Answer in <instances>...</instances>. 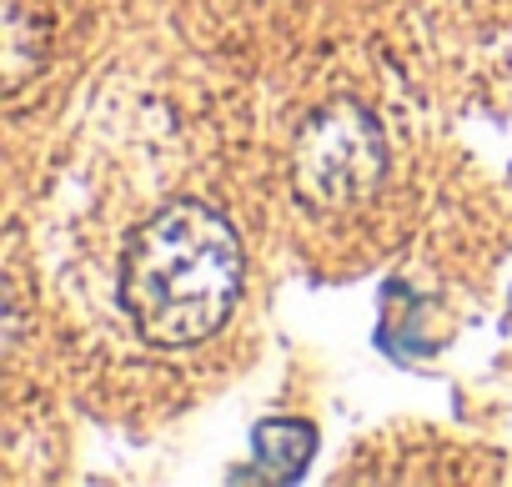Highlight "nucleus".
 <instances>
[{
  "label": "nucleus",
  "mask_w": 512,
  "mask_h": 487,
  "mask_svg": "<svg viewBox=\"0 0 512 487\" xmlns=\"http://www.w3.org/2000/svg\"><path fill=\"white\" fill-rule=\"evenodd\" d=\"M241 297V241L226 216L201 201H171L121 257V307L156 347H196L216 337Z\"/></svg>",
  "instance_id": "nucleus-1"
},
{
  "label": "nucleus",
  "mask_w": 512,
  "mask_h": 487,
  "mask_svg": "<svg viewBox=\"0 0 512 487\" xmlns=\"http://www.w3.org/2000/svg\"><path fill=\"white\" fill-rule=\"evenodd\" d=\"M382 176L387 136L362 101L337 96L302 121L292 141V191L302 196V206L352 211L382 186Z\"/></svg>",
  "instance_id": "nucleus-2"
},
{
  "label": "nucleus",
  "mask_w": 512,
  "mask_h": 487,
  "mask_svg": "<svg viewBox=\"0 0 512 487\" xmlns=\"http://www.w3.org/2000/svg\"><path fill=\"white\" fill-rule=\"evenodd\" d=\"M317 452L312 422L292 417H267L251 432V467H236L231 482H297Z\"/></svg>",
  "instance_id": "nucleus-3"
}]
</instances>
